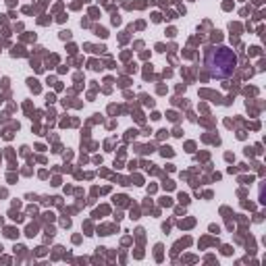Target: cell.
<instances>
[{"label":"cell","instance_id":"cell-1","mask_svg":"<svg viewBox=\"0 0 266 266\" xmlns=\"http://www.w3.org/2000/svg\"><path fill=\"white\" fill-rule=\"evenodd\" d=\"M204 65L210 77L227 79L233 75V71L237 67V54L229 46H210L206 48Z\"/></svg>","mask_w":266,"mask_h":266}]
</instances>
